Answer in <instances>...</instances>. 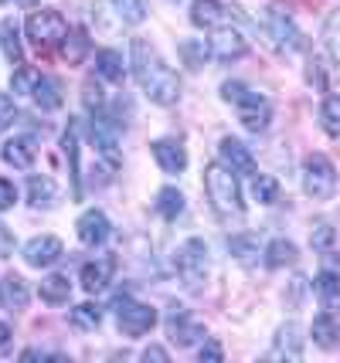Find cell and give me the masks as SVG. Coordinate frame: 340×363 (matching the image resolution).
<instances>
[{"label":"cell","mask_w":340,"mask_h":363,"mask_svg":"<svg viewBox=\"0 0 340 363\" xmlns=\"http://www.w3.org/2000/svg\"><path fill=\"white\" fill-rule=\"evenodd\" d=\"M296 245L292 241H286V238H275V241H269V248H265V265L269 269H286V265H292L296 262Z\"/></svg>","instance_id":"obj_28"},{"label":"cell","mask_w":340,"mask_h":363,"mask_svg":"<svg viewBox=\"0 0 340 363\" xmlns=\"http://www.w3.org/2000/svg\"><path fill=\"white\" fill-rule=\"evenodd\" d=\"M313 292H317V299L324 302L327 309L340 306V275H334V272H320V275L313 279Z\"/></svg>","instance_id":"obj_27"},{"label":"cell","mask_w":340,"mask_h":363,"mask_svg":"<svg viewBox=\"0 0 340 363\" xmlns=\"http://www.w3.org/2000/svg\"><path fill=\"white\" fill-rule=\"evenodd\" d=\"M28 299H31V292H28V282L21 279V275H4L0 279V306L7 309V313H21V309H28Z\"/></svg>","instance_id":"obj_19"},{"label":"cell","mask_w":340,"mask_h":363,"mask_svg":"<svg viewBox=\"0 0 340 363\" xmlns=\"http://www.w3.org/2000/svg\"><path fill=\"white\" fill-rule=\"evenodd\" d=\"M235 109H238V119H242V126L248 133H262V129H269V119H273V106H269V99L259 92H245L242 102H235Z\"/></svg>","instance_id":"obj_9"},{"label":"cell","mask_w":340,"mask_h":363,"mask_svg":"<svg viewBox=\"0 0 340 363\" xmlns=\"http://www.w3.org/2000/svg\"><path fill=\"white\" fill-rule=\"evenodd\" d=\"M324 38H327V48H330V55H334V58L340 62V11H337V14L327 17Z\"/></svg>","instance_id":"obj_37"},{"label":"cell","mask_w":340,"mask_h":363,"mask_svg":"<svg viewBox=\"0 0 340 363\" xmlns=\"http://www.w3.org/2000/svg\"><path fill=\"white\" fill-rule=\"evenodd\" d=\"M245 92H248V89H245L242 82H225V85H221V99L231 102V106H235V102H242Z\"/></svg>","instance_id":"obj_42"},{"label":"cell","mask_w":340,"mask_h":363,"mask_svg":"<svg viewBox=\"0 0 340 363\" xmlns=\"http://www.w3.org/2000/svg\"><path fill=\"white\" fill-rule=\"evenodd\" d=\"M96 75L106 82H113V85H119V82L126 79V65H123V55L119 51H113V48H102V51H96Z\"/></svg>","instance_id":"obj_22"},{"label":"cell","mask_w":340,"mask_h":363,"mask_svg":"<svg viewBox=\"0 0 340 363\" xmlns=\"http://www.w3.org/2000/svg\"><path fill=\"white\" fill-rule=\"evenodd\" d=\"M28 197H31L34 207L51 211V207L62 201V190L55 187V180H51V177H31V184H28Z\"/></svg>","instance_id":"obj_24"},{"label":"cell","mask_w":340,"mask_h":363,"mask_svg":"<svg viewBox=\"0 0 340 363\" xmlns=\"http://www.w3.org/2000/svg\"><path fill=\"white\" fill-rule=\"evenodd\" d=\"M309 336H313V343H317L320 350H334L337 347V336H340L337 319L330 316V313L313 316V323H309Z\"/></svg>","instance_id":"obj_23"},{"label":"cell","mask_w":340,"mask_h":363,"mask_svg":"<svg viewBox=\"0 0 340 363\" xmlns=\"http://www.w3.org/2000/svg\"><path fill=\"white\" fill-rule=\"evenodd\" d=\"M218 157H221V163H225L231 174H256V157H252V150L242 140L225 136V140L218 143Z\"/></svg>","instance_id":"obj_14"},{"label":"cell","mask_w":340,"mask_h":363,"mask_svg":"<svg viewBox=\"0 0 340 363\" xmlns=\"http://www.w3.org/2000/svg\"><path fill=\"white\" fill-rule=\"evenodd\" d=\"M14 204H17V187L11 184V180L0 177V211H11Z\"/></svg>","instance_id":"obj_41"},{"label":"cell","mask_w":340,"mask_h":363,"mask_svg":"<svg viewBox=\"0 0 340 363\" xmlns=\"http://www.w3.org/2000/svg\"><path fill=\"white\" fill-rule=\"evenodd\" d=\"M24 262L31 265V269H51L55 262H62V255H65V245L58 241L55 235H38L31 238L28 245H24Z\"/></svg>","instance_id":"obj_10"},{"label":"cell","mask_w":340,"mask_h":363,"mask_svg":"<svg viewBox=\"0 0 340 363\" xmlns=\"http://www.w3.org/2000/svg\"><path fill=\"white\" fill-rule=\"evenodd\" d=\"M31 95H34V102H38V109L41 112L62 109V102H65V95H62V82L55 79V75H38Z\"/></svg>","instance_id":"obj_20"},{"label":"cell","mask_w":340,"mask_h":363,"mask_svg":"<svg viewBox=\"0 0 340 363\" xmlns=\"http://www.w3.org/2000/svg\"><path fill=\"white\" fill-rule=\"evenodd\" d=\"M143 360H167V350H160V347H146L143 350Z\"/></svg>","instance_id":"obj_46"},{"label":"cell","mask_w":340,"mask_h":363,"mask_svg":"<svg viewBox=\"0 0 340 363\" xmlns=\"http://www.w3.org/2000/svg\"><path fill=\"white\" fill-rule=\"evenodd\" d=\"M228 252L242 265H256L259 262V241L252 235H235V238H228Z\"/></svg>","instance_id":"obj_30"},{"label":"cell","mask_w":340,"mask_h":363,"mask_svg":"<svg viewBox=\"0 0 340 363\" xmlns=\"http://www.w3.org/2000/svg\"><path fill=\"white\" fill-rule=\"evenodd\" d=\"M252 197L259 204H275L279 201V180L269 174H256L252 177Z\"/></svg>","instance_id":"obj_36"},{"label":"cell","mask_w":340,"mask_h":363,"mask_svg":"<svg viewBox=\"0 0 340 363\" xmlns=\"http://www.w3.org/2000/svg\"><path fill=\"white\" fill-rule=\"evenodd\" d=\"M62 153H65V160H68V177H72V197H82V167H79L82 143H79V123H68L65 136H62Z\"/></svg>","instance_id":"obj_17"},{"label":"cell","mask_w":340,"mask_h":363,"mask_svg":"<svg viewBox=\"0 0 340 363\" xmlns=\"http://www.w3.org/2000/svg\"><path fill=\"white\" fill-rule=\"evenodd\" d=\"M157 214H160L163 221H177L180 214H184V194L177 187H163L157 194Z\"/></svg>","instance_id":"obj_31"},{"label":"cell","mask_w":340,"mask_h":363,"mask_svg":"<svg viewBox=\"0 0 340 363\" xmlns=\"http://www.w3.org/2000/svg\"><path fill=\"white\" fill-rule=\"evenodd\" d=\"M174 269H177V279L184 282V289L197 292L208 279V245L201 238H187L174 255Z\"/></svg>","instance_id":"obj_4"},{"label":"cell","mask_w":340,"mask_h":363,"mask_svg":"<svg viewBox=\"0 0 340 363\" xmlns=\"http://www.w3.org/2000/svg\"><path fill=\"white\" fill-rule=\"evenodd\" d=\"M38 296L48 302V306H65L68 296H72V282H68V275H48V279H41L38 285Z\"/></svg>","instance_id":"obj_25"},{"label":"cell","mask_w":340,"mask_h":363,"mask_svg":"<svg viewBox=\"0 0 340 363\" xmlns=\"http://www.w3.org/2000/svg\"><path fill=\"white\" fill-rule=\"evenodd\" d=\"M320 126L327 136H340V95H327L320 106Z\"/></svg>","instance_id":"obj_35"},{"label":"cell","mask_w":340,"mask_h":363,"mask_svg":"<svg viewBox=\"0 0 340 363\" xmlns=\"http://www.w3.org/2000/svg\"><path fill=\"white\" fill-rule=\"evenodd\" d=\"M262 34H265V45L273 48L275 55H292V51L303 48V31L296 28L292 14L283 4L265 7V14H262Z\"/></svg>","instance_id":"obj_3"},{"label":"cell","mask_w":340,"mask_h":363,"mask_svg":"<svg viewBox=\"0 0 340 363\" xmlns=\"http://www.w3.org/2000/svg\"><path fill=\"white\" fill-rule=\"evenodd\" d=\"M0 45H4V55L11 65H21L24 62V48H21V31H17L14 21H4L0 24Z\"/></svg>","instance_id":"obj_33"},{"label":"cell","mask_w":340,"mask_h":363,"mask_svg":"<svg viewBox=\"0 0 340 363\" xmlns=\"http://www.w3.org/2000/svg\"><path fill=\"white\" fill-rule=\"evenodd\" d=\"M174 4H177V0H174Z\"/></svg>","instance_id":"obj_48"},{"label":"cell","mask_w":340,"mask_h":363,"mask_svg":"<svg viewBox=\"0 0 340 363\" xmlns=\"http://www.w3.org/2000/svg\"><path fill=\"white\" fill-rule=\"evenodd\" d=\"M133 75L150 102L157 106H174L180 95V79L170 65L157 55V48L146 45L143 38H133Z\"/></svg>","instance_id":"obj_1"},{"label":"cell","mask_w":340,"mask_h":363,"mask_svg":"<svg viewBox=\"0 0 340 363\" xmlns=\"http://www.w3.org/2000/svg\"><path fill=\"white\" fill-rule=\"evenodd\" d=\"M106 7H109L123 24H143L146 21V4L143 0H106Z\"/></svg>","instance_id":"obj_32"},{"label":"cell","mask_w":340,"mask_h":363,"mask_svg":"<svg viewBox=\"0 0 340 363\" xmlns=\"http://www.w3.org/2000/svg\"><path fill=\"white\" fill-rule=\"evenodd\" d=\"M177 51H180V58H184L187 68H204V62L211 58V45L204 38H187V41L177 45Z\"/></svg>","instance_id":"obj_29"},{"label":"cell","mask_w":340,"mask_h":363,"mask_svg":"<svg viewBox=\"0 0 340 363\" xmlns=\"http://www.w3.org/2000/svg\"><path fill=\"white\" fill-rule=\"evenodd\" d=\"M68 319H72V326H75V330L92 333V330H99V323H102V309L92 306V302H82V306L72 309V316Z\"/></svg>","instance_id":"obj_34"},{"label":"cell","mask_w":340,"mask_h":363,"mask_svg":"<svg viewBox=\"0 0 340 363\" xmlns=\"http://www.w3.org/2000/svg\"><path fill=\"white\" fill-rule=\"evenodd\" d=\"M231 11H235V7H225L221 0H194L191 24H194V28H204V31H218V28H228Z\"/></svg>","instance_id":"obj_12"},{"label":"cell","mask_w":340,"mask_h":363,"mask_svg":"<svg viewBox=\"0 0 340 363\" xmlns=\"http://www.w3.org/2000/svg\"><path fill=\"white\" fill-rule=\"evenodd\" d=\"M163 326H167L170 343H177V347H194L197 340H204V326H201L184 306H170V313H167V319H163Z\"/></svg>","instance_id":"obj_8"},{"label":"cell","mask_w":340,"mask_h":363,"mask_svg":"<svg viewBox=\"0 0 340 363\" xmlns=\"http://www.w3.org/2000/svg\"><path fill=\"white\" fill-rule=\"evenodd\" d=\"M116 275V258L113 255H102L96 262H89L85 269H82V289L89 292V296H96V292H106L109 282H113Z\"/></svg>","instance_id":"obj_16"},{"label":"cell","mask_w":340,"mask_h":363,"mask_svg":"<svg viewBox=\"0 0 340 363\" xmlns=\"http://www.w3.org/2000/svg\"><path fill=\"white\" fill-rule=\"evenodd\" d=\"M197 357H201V360H211V363H218V360H221V357H225V353H221V347H218L214 340H204V347L197 350Z\"/></svg>","instance_id":"obj_44"},{"label":"cell","mask_w":340,"mask_h":363,"mask_svg":"<svg viewBox=\"0 0 340 363\" xmlns=\"http://www.w3.org/2000/svg\"><path fill=\"white\" fill-rule=\"evenodd\" d=\"M150 150H153V160L163 174H184L187 170V150L180 140H153Z\"/></svg>","instance_id":"obj_13"},{"label":"cell","mask_w":340,"mask_h":363,"mask_svg":"<svg viewBox=\"0 0 340 363\" xmlns=\"http://www.w3.org/2000/svg\"><path fill=\"white\" fill-rule=\"evenodd\" d=\"M17 123V106L14 99L7 92H0V133H7V129Z\"/></svg>","instance_id":"obj_38"},{"label":"cell","mask_w":340,"mask_h":363,"mask_svg":"<svg viewBox=\"0 0 340 363\" xmlns=\"http://www.w3.org/2000/svg\"><path fill=\"white\" fill-rule=\"evenodd\" d=\"M7 353H14V330L7 323H0V357H7Z\"/></svg>","instance_id":"obj_43"},{"label":"cell","mask_w":340,"mask_h":363,"mask_svg":"<svg viewBox=\"0 0 340 363\" xmlns=\"http://www.w3.org/2000/svg\"><path fill=\"white\" fill-rule=\"evenodd\" d=\"M85 106H89V109H99V106H102V89L92 85V82L85 85Z\"/></svg>","instance_id":"obj_45"},{"label":"cell","mask_w":340,"mask_h":363,"mask_svg":"<svg viewBox=\"0 0 340 363\" xmlns=\"http://www.w3.org/2000/svg\"><path fill=\"white\" fill-rule=\"evenodd\" d=\"M113 309H116V323H119L123 336H146L157 326V309L146 306V302L130 299V296H119Z\"/></svg>","instance_id":"obj_6"},{"label":"cell","mask_w":340,"mask_h":363,"mask_svg":"<svg viewBox=\"0 0 340 363\" xmlns=\"http://www.w3.org/2000/svg\"><path fill=\"white\" fill-rule=\"evenodd\" d=\"M34 82H38V75H34V72H28V68H17L14 75H11V89H14L17 95H28V92H34Z\"/></svg>","instance_id":"obj_40"},{"label":"cell","mask_w":340,"mask_h":363,"mask_svg":"<svg viewBox=\"0 0 340 363\" xmlns=\"http://www.w3.org/2000/svg\"><path fill=\"white\" fill-rule=\"evenodd\" d=\"M303 190H307V197H313V201H330L334 197V190H337V170H334L330 157L309 153L303 160Z\"/></svg>","instance_id":"obj_5"},{"label":"cell","mask_w":340,"mask_h":363,"mask_svg":"<svg viewBox=\"0 0 340 363\" xmlns=\"http://www.w3.org/2000/svg\"><path fill=\"white\" fill-rule=\"evenodd\" d=\"M58 48H62V58H65L68 65H82L85 55H89V34L82 31V28H68Z\"/></svg>","instance_id":"obj_26"},{"label":"cell","mask_w":340,"mask_h":363,"mask_svg":"<svg viewBox=\"0 0 340 363\" xmlns=\"http://www.w3.org/2000/svg\"><path fill=\"white\" fill-rule=\"evenodd\" d=\"M309 245L317 248V252H327L330 245H334V228L327 221H320L317 228H313V235H309Z\"/></svg>","instance_id":"obj_39"},{"label":"cell","mask_w":340,"mask_h":363,"mask_svg":"<svg viewBox=\"0 0 340 363\" xmlns=\"http://www.w3.org/2000/svg\"><path fill=\"white\" fill-rule=\"evenodd\" d=\"M273 357H286V360H300L303 357V336L296 323H283L275 330V343H273Z\"/></svg>","instance_id":"obj_21"},{"label":"cell","mask_w":340,"mask_h":363,"mask_svg":"<svg viewBox=\"0 0 340 363\" xmlns=\"http://www.w3.org/2000/svg\"><path fill=\"white\" fill-rule=\"evenodd\" d=\"M0 4H7V0H0Z\"/></svg>","instance_id":"obj_47"},{"label":"cell","mask_w":340,"mask_h":363,"mask_svg":"<svg viewBox=\"0 0 340 363\" xmlns=\"http://www.w3.org/2000/svg\"><path fill=\"white\" fill-rule=\"evenodd\" d=\"M204 194H208L211 207L221 214V218H238L242 214V187L235 174L228 170L225 163H211L204 170Z\"/></svg>","instance_id":"obj_2"},{"label":"cell","mask_w":340,"mask_h":363,"mask_svg":"<svg viewBox=\"0 0 340 363\" xmlns=\"http://www.w3.org/2000/svg\"><path fill=\"white\" fill-rule=\"evenodd\" d=\"M75 231H79V241L85 248H99V245H106L109 241V231H113V224L109 218L102 214V211H85L79 221H75Z\"/></svg>","instance_id":"obj_11"},{"label":"cell","mask_w":340,"mask_h":363,"mask_svg":"<svg viewBox=\"0 0 340 363\" xmlns=\"http://www.w3.org/2000/svg\"><path fill=\"white\" fill-rule=\"evenodd\" d=\"M208 45H211V58H218V62H238L248 51L242 31H228V28H218L214 38H208Z\"/></svg>","instance_id":"obj_15"},{"label":"cell","mask_w":340,"mask_h":363,"mask_svg":"<svg viewBox=\"0 0 340 363\" xmlns=\"http://www.w3.org/2000/svg\"><path fill=\"white\" fill-rule=\"evenodd\" d=\"M65 31V17L58 11H34L28 17V38H31V45L38 51H51L55 45H62Z\"/></svg>","instance_id":"obj_7"},{"label":"cell","mask_w":340,"mask_h":363,"mask_svg":"<svg viewBox=\"0 0 340 363\" xmlns=\"http://www.w3.org/2000/svg\"><path fill=\"white\" fill-rule=\"evenodd\" d=\"M0 157H4L7 167H14V170H31L34 157H38V146H34V140H28V136H14V140L4 143Z\"/></svg>","instance_id":"obj_18"}]
</instances>
